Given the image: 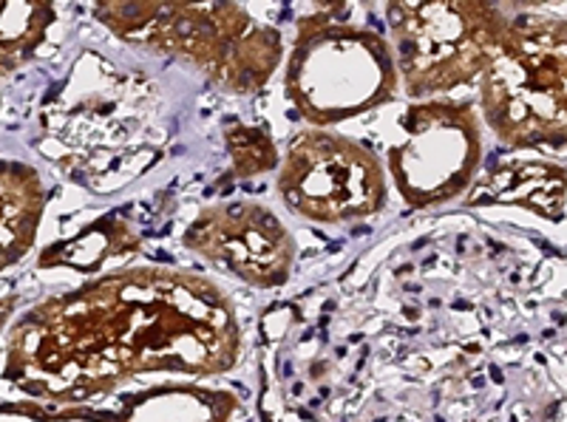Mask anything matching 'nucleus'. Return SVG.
I'll return each mask as SVG.
<instances>
[{
	"mask_svg": "<svg viewBox=\"0 0 567 422\" xmlns=\"http://www.w3.org/2000/svg\"><path fill=\"white\" fill-rule=\"evenodd\" d=\"M241 354L239 309L221 284L128 267L20 312L7 329L3 380L40 403H94L151 374L221 378Z\"/></svg>",
	"mask_w": 567,
	"mask_h": 422,
	"instance_id": "nucleus-1",
	"label": "nucleus"
},
{
	"mask_svg": "<svg viewBox=\"0 0 567 422\" xmlns=\"http://www.w3.org/2000/svg\"><path fill=\"white\" fill-rule=\"evenodd\" d=\"M154 96L123 71L85 52L40 109L49 162L94 187H116L156 156Z\"/></svg>",
	"mask_w": 567,
	"mask_h": 422,
	"instance_id": "nucleus-2",
	"label": "nucleus"
},
{
	"mask_svg": "<svg viewBox=\"0 0 567 422\" xmlns=\"http://www.w3.org/2000/svg\"><path fill=\"white\" fill-rule=\"evenodd\" d=\"M116 40L174 60L236 96L258 94L284 60V38L239 3H97Z\"/></svg>",
	"mask_w": 567,
	"mask_h": 422,
	"instance_id": "nucleus-3",
	"label": "nucleus"
},
{
	"mask_svg": "<svg viewBox=\"0 0 567 422\" xmlns=\"http://www.w3.org/2000/svg\"><path fill=\"white\" fill-rule=\"evenodd\" d=\"M347 12V7H323L298 20L284 65L287 100L312 128H336L398 96L392 43Z\"/></svg>",
	"mask_w": 567,
	"mask_h": 422,
	"instance_id": "nucleus-4",
	"label": "nucleus"
},
{
	"mask_svg": "<svg viewBox=\"0 0 567 422\" xmlns=\"http://www.w3.org/2000/svg\"><path fill=\"white\" fill-rule=\"evenodd\" d=\"M503 52L480 80L483 120L505 145L567 147V18L508 14Z\"/></svg>",
	"mask_w": 567,
	"mask_h": 422,
	"instance_id": "nucleus-5",
	"label": "nucleus"
},
{
	"mask_svg": "<svg viewBox=\"0 0 567 422\" xmlns=\"http://www.w3.org/2000/svg\"><path fill=\"white\" fill-rule=\"evenodd\" d=\"M386 23L400 89L425 103L483 80L503 52L511 18L494 3L440 0L389 3Z\"/></svg>",
	"mask_w": 567,
	"mask_h": 422,
	"instance_id": "nucleus-6",
	"label": "nucleus"
},
{
	"mask_svg": "<svg viewBox=\"0 0 567 422\" xmlns=\"http://www.w3.org/2000/svg\"><path fill=\"white\" fill-rule=\"evenodd\" d=\"M281 205L301 222L341 227L386 207V165L372 147L332 128H307L284 147L276 171Z\"/></svg>",
	"mask_w": 567,
	"mask_h": 422,
	"instance_id": "nucleus-7",
	"label": "nucleus"
},
{
	"mask_svg": "<svg viewBox=\"0 0 567 422\" xmlns=\"http://www.w3.org/2000/svg\"><path fill=\"white\" fill-rule=\"evenodd\" d=\"M483 120L471 103H412L389 142L386 176L414 210L449 205L477 185L483 165Z\"/></svg>",
	"mask_w": 567,
	"mask_h": 422,
	"instance_id": "nucleus-8",
	"label": "nucleus"
},
{
	"mask_svg": "<svg viewBox=\"0 0 567 422\" xmlns=\"http://www.w3.org/2000/svg\"><path fill=\"white\" fill-rule=\"evenodd\" d=\"M190 256L252 289H278L292 278L298 244L276 210L236 198L207 205L182 233Z\"/></svg>",
	"mask_w": 567,
	"mask_h": 422,
	"instance_id": "nucleus-9",
	"label": "nucleus"
},
{
	"mask_svg": "<svg viewBox=\"0 0 567 422\" xmlns=\"http://www.w3.org/2000/svg\"><path fill=\"white\" fill-rule=\"evenodd\" d=\"M239 409V394L221 385L156 383L94 403L7 400L0 403V422H230Z\"/></svg>",
	"mask_w": 567,
	"mask_h": 422,
	"instance_id": "nucleus-10",
	"label": "nucleus"
},
{
	"mask_svg": "<svg viewBox=\"0 0 567 422\" xmlns=\"http://www.w3.org/2000/svg\"><path fill=\"white\" fill-rule=\"evenodd\" d=\"M45 213V185L27 162L0 159V276L32 253Z\"/></svg>",
	"mask_w": 567,
	"mask_h": 422,
	"instance_id": "nucleus-11",
	"label": "nucleus"
},
{
	"mask_svg": "<svg viewBox=\"0 0 567 422\" xmlns=\"http://www.w3.org/2000/svg\"><path fill=\"white\" fill-rule=\"evenodd\" d=\"M567 193V173L550 162H516L499 165L488 179L471 193V202L519 205L542 213L545 218H561Z\"/></svg>",
	"mask_w": 567,
	"mask_h": 422,
	"instance_id": "nucleus-12",
	"label": "nucleus"
},
{
	"mask_svg": "<svg viewBox=\"0 0 567 422\" xmlns=\"http://www.w3.org/2000/svg\"><path fill=\"white\" fill-rule=\"evenodd\" d=\"M136 253H140V236L125 222L103 218L69 241L49 247L38 264L40 267H71L80 272H94L109 258L136 256Z\"/></svg>",
	"mask_w": 567,
	"mask_h": 422,
	"instance_id": "nucleus-13",
	"label": "nucleus"
},
{
	"mask_svg": "<svg viewBox=\"0 0 567 422\" xmlns=\"http://www.w3.org/2000/svg\"><path fill=\"white\" fill-rule=\"evenodd\" d=\"M58 23V9L49 3H0V80L27 65Z\"/></svg>",
	"mask_w": 567,
	"mask_h": 422,
	"instance_id": "nucleus-14",
	"label": "nucleus"
},
{
	"mask_svg": "<svg viewBox=\"0 0 567 422\" xmlns=\"http://www.w3.org/2000/svg\"><path fill=\"white\" fill-rule=\"evenodd\" d=\"M225 142L227 154H230L233 176L236 179H252V176H261V173L278 171L281 165V154H278V145L272 142L270 131L258 128V125H230L225 128Z\"/></svg>",
	"mask_w": 567,
	"mask_h": 422,
	"instance_id": "nucleus-15",
	"label": "nucleus"
},
{
	"mask_svg": "<svg viewBox=\"0 0 567 422\" xmlns=\"http://www.w3.org/2000/svg\"><path fill=\"white\" fill-rule=\"evenodd\" d=\"M14 307H18V295H7V298H0V334L9 329V318L14 315Z\"/></svg>",
	"mask_w": 567,
	"mask_h": 422,
	"instance_id": "nucleus-16",
	"label": "nucleus"
}]
</instances>
